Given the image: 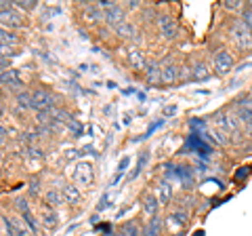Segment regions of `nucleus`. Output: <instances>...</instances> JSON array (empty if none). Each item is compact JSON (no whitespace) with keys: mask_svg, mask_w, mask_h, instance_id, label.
I'll return each mask as SVG.
<instances>
[{"mask_svg":"<svg viewBox=\"0 0 252 236\" xmlns=\"http://www.w3.org/2000/svg\"><path fill=\"white\" fill-rule=\"evenodd\" d=\"M229 38L233 46L240 53H250L252 51V32L246 28V23L242 19H233L229 23Z\"/></svg>","mask_w":252,"mask_h":236,"instance_id":"obj_1","label":"nucleus"},{"mask_svg":"<svg viewBox=\"0 0 252 236\" xmlns=\"http://www.w3.org/2000/svg\"><path fill=\"white\" fill-rule=\"evenodd\" d=\"M215 131L220 133L227 141H229V137H240L242 135V124L238 122V118H235L233 114L229 112H217L215 114Z\"/></svg>","mask_w":252,"mask_h":236,"instance_id":"obj_2","label":"nucleus"},{"mask_svg":"<svg viewBox=\"0 0 252 236\" xmlns=\"http://www.w3.org/2000/svg\"><path fill=\"white\" fill-rule=\"evenodd\" d=\"M0 26H2L4 30H21L26 28V19H23V13L17 11L13 4L9 2H0Z\"/></svg>","mask_w":252,"mask_h":236,"instance_id":"obj_3","label":"nucleus"},{"mask_svg":"<svg viewBox=\"0 0 252 236\" xmlns=\"http://www.w3.org/2000/svg\"><path fill=\"white\" fill-rule=\"evenodd\" d=\"M233 66H235V57L227 46H220V49L215 51V55H212V68H215V72L219 76H227L233 70Z\"/></svg>","mask_w":252,"mask_h":236,"instance_id":"obj_4","label":"nucleus"},{"mask_svg":"<svg viewBox=\"0 0 252 236\" xmlns=\"http://www.w3.org/2000/svg\"><path fill=\"white\" fill-rule=\"evenodd\" d=\"M94 182V169L91 162H76L72 169V184H76L78 188H89Z\"/></svg>","mask_w":252,"mask_h":236,"instance_id":"obj_5","label":"nucleus"},{"mask_svg":"<svg viewBox=\"0 0 252 236\" xmlns=\"http://www.w3.org/2000/svg\"><path fill=\"white\" fill-rule=\"evenodd\" d=\"M17 211H19V217L23 219V224H26L30 228V232L32 236H38L40 234V222H38V215L32 213V209H30V202L26 198H17Z\"/></svg>","mask_w":252,"mask_h":236,"instance_id":"obj_6","label":"nucleus"},{"mask_svg":"<svg viewBox=\"0 0 252 236\" xmlns=\"http://www.w3.org/2000/svg\"><path fill=\"white\" fill-rule=\"evenodd\" d=\"M235 118H238V122L244 127V131L252 135V101L250 99L238 101V106H235Z\"/></svg>","mask_w":252,"mask_h":236,"instance_id":"obj_7","label":"nucleus"},{"mask_svg":"<svg viewBox=\"0 0 252 236\" xmlns=\"http://www.w3.org/2000/svg\"><path fill=\"white\" fill-rule=\"evenodd\" d=\"M158 30H160L164 40H175L179 36L177 19H172L170 15H158Z\"/></svg>","mask_w":252,"mask_h":236,"instance_id":"obj_8","label":"nucleus"},{"mask_svg":"<svg viewBox=\"0 0 252 236\" xmlns=\"http://www.w3.org/2000/svg\"><path fill=\"white\" fill-rule=\"evenodd\" d=\"M38 222L42 224L44 230H55V228L59 226L57 209H51L49 204H40V207H38Z\"/></svg>","mask_w":252,"mask_h":236,"instance_id":"obj_9","label":"nucleus"},{"mask_svg":"<svg viewBox=\"0 0 252 236\" xmlns=\"http://www.w3.org/2000/svg\"><path fill=\"white\" fill-rule=\"evenodd\" d=\"M32 101H34L36 112H40V110H53L55 95L49 89H36V91H32Z\"/></svg>","mask_w":252,"mask_h":236,"instance_id":"obj_10","label":"nucleus"},{"mask_svg":"<svg viewBox=\"0 0 252 236\" xmlns=\"http://www.w3.org/2000/svg\"><path fill=\"white\" fill-rule=\"evenodd\" d=\"M126 21V9L122 4H114L112 9H107V11H103V23L105 26H109V28H118L120 23H124Z\"/></svg>","mask_w":252,"mask_h":236,"instance_id":"obj_11","label":"nucleus"},{"mask_svg":"<svg viewBox=\"0 0 252 236\" xmlns=\"http://www.w3.org/2000/svg\"><path fill=\"white\" fill-rule=\"evenodd\" d=\"M4 228H6V234L11 236H32L30 228L23 224V219L17 215H6L4 217Z\"/></svg>","mask_w":252,"mask_h":236,"instance_id":"obj_12","label":"nucleus"},{"mask_svg":"<svg viewBox=\"0 0 252 236\" xmlns=\"http://www.w3.org/2000/svg\"><path fill=\"white\" fill-rule=\"evenodd\" d=\"M126 61H128V66L132 70H137V72H145V68L149 64L145 51L143 49H137V46L128 49V53H126Z\"/></svg>","mask_w":252,"mask_h":236,"instance_id":"obj_13","label":"nucleus"},{"mask_svg":"<svg viewBox=\"0 0 252 236\" xmlns=\"http://www.w3.org/2000/svg\"><path fill=\"white\" fill-rule=\"evenodd\" d=\"M143 76H145L147 84H162V64L158 59H149Z\"/></svg>","mask_w":252,"mask_h":236,"instance_id":"obj_14","label":"nucleus"},{"mask_svg":"<svg viewBox=\"0 0 252 236\" xmlns=\"http://www.w3.org/2000/svg\"><path fill=\"white\" fill-rule=\"evenodd\" d=\"M181 80V68L177 64H162V84H175Z\"/></svg>","mask_w":252,"mask_h":236,"instance_id":"obj_15","label":"nucleus"},{"mask_svg":"<svg viewBox=\"0 0 252 236\" xmlns=\"http://www.w3.org/2000/svg\"><path fill=\"white\" fill-rule=\"evenodd\" d=\"M189 222V213L185 209H177L172 211V213L168 215V226L172 228V230H181V228H185Z\"/></svg>","mask_w":252,"mask_h":236,"instance_id":"obj_16","label":"nucleus"},{"mask_svg":"<svg viewBox=\"0 0 252 236\" xmlns=\"http://www.w3.org/2000/svg\"><path fill=\"white\" fill-rule=\"evenodd\" d=\"M44 204H49L51 209H57L59 204H65L63 192L59 190V188H46V192H44Z\"/></svg>","mask_w":252,"mask_h":236,"instance_id":"obj_17","label":"nucleus"},{"mask_svg":"<svg viewBox=\"0 0 252 236\" xmlns=\"http://www.w3.org/2000/svg\"><path fill=\"white\" fill-rule=\"evenodd\" d=\"M158 211H160V200H158L156 194H145L143 196V213L149 217H156Z\"/></svg>","mask_w":252,"mask_h":236,"instance_id":"obj_18","label":"nucleus"},{"mask_svg":"<svg viewBox=\"0 0 252 236\" xmlns=\"http://www.w3.org/2000/svg\"><path fill=\"white\" fill-rule=\"evenodd\" d=\"M63 198H65V204H78L80 202V188L76 184H65L61 188Z\"/></svg>","mask_w":252,"mask_h":236,"instance_id":"obj_19","label":"nucleus"},{"mask_svg":"<svg viewBox=\"0 0 252 236\" xmlns=\"http://www.w3.org/2000/svg\"><path fill=\"white\" fill-rule=\"evenodd\" d=\"M84 19L86 23H99V21H103V11L99 9V4H84Z\"/></svg>","mask_w":252,"mask_h":236,"instance_id":"obj_20","label":"nucleus"},{"mask_svg":"<svg viewBox=\"0 0 252 236\" xmlns=\"http://www.w3.org/2000/svg\"><path fill=\"white\" fill-rule=\"evenodd\" d=\"M0 84H6V86H23V80L17 70H4L2 74H0Z\"/></svg>","mask_w":252,"mask_h":236,"instance_id":"obj_21","label":"nucleus"},{"mask_svg":"<svg viewBox=\"0 0 252 236\" xmlns=\"http://www.w3.org/2000/svg\"><path fill=\"white\" fill-rule=\"evenodd\" d=\"M116 34L120 36V38H124V40H132V38L137 36V26L132 21L126 19L124 23H120V26L116 28Z\"/></svg>","mask_w":252,"mask_h":236,"instance_id":"obj_22","label":"nucleus"},{"mask_svg":"<svg viewBox=\"0 0 252 236\" xmlns=\"http://www.w3.org/2000/svg\"><path fill=\"white\" fill-rule=\"evenodd\" d=\"M191 78H193V80H198V82L210 78V66L204 64V61H198V64L191 68Z\"/></svg>","mask_w":252,"mask_h":236,"instance_id":"obj_23","label":"nucleus"},{"mask_svg":"<svg viewBox=\"0 0 252 236\" xmlns=\"http://www.w3.org/2000/svg\"><path fill=\"white\" fill-rule=\"evenodd\" d=\"M15 101H17V108L19 110H34V101H32V93L30 91H19L15 95Z\"/></svg>","mask_w":252,"mask_h":236,"instance_id":"obj_24","label":"nucleus"},{"mask_svg":"<svg viewBox=\"0 0 252 236\" xmlns=\"http://www.w3.org/2000/svg\"><path fill=\"white\" fill-rule=\"evenodd\" d=\"M158 200H160V207L172 200V188L168 182H160V186H158Z\"/></svg>","mask_w":252,"mask_h":236,"instance_id":"obj_25","label":"nucleus"},{"mask_svg":"<svg viewBox=\"0 0 252 236\" xmlns=\"http://www.w3.org/2000/svg\"><path fill=\"white\" fill-rule=\"evenodd\" d=\"M160 232H162V219L156 215L149 219L147 226L143 228V236H160Z\"/></svg>","mask_w":252,"mask_h":236,"instance_id":"obj_26","label":"nucleus"},{"mask_svg":"<svg viewBox=\"0 0 252 236\" xmlns=\"http://www.w3.org/2000/svg\"><path fill=\"white\" fill-rule=\"evenodd\" d=\"M2 44H9V46H17L19 44V36L11 32V30H4L2 26H0V46Z\"/></svg>","mask_w":252,"mask_h":236,"instance_id":"obj_27","label":"nucleus"},{"mask_svg":"<svg viewBox=\"0 0 252 236\" xmlns=\"http://www.w3.org/2000/svg\"><path fill=\"white\" fill-rule=\"evenodd\" d=\"M120 236H143V230H141V226L137 222H126L122 226Z\"/></svg>","mask_w":252,"mask_h":236,"instance_id":"obj_28","label":"nucleus"},{"mask_svg":"<svg viewBox=\"0 0 252 236\" xmlns=\"http://www.w3.org/2000/svg\"><path fill=\"white\" fill-rule=\"evenodd\" d=\"M13 6H15L17 11L30 13V11H36V9H38V2H36V0H15Z\"/></svg>","mask_w":252,"mask_h":236,"instance_id":"obj_29","label":"nucleus"},{"mask_svg":"<svg viewBox=\"0 0 252 236\" xmlns=\"http://www.w3.org/2000/svg\"><path fill=\"white\" fill-rule=\"evenodd\" d=\"M128 162H130V158H128V156H126V158H122L120 162H118V169H116V175H114V179H112V184H109V186H116L118 182H120V177L124 175V169H126V167H128Z\"/></svg>","mask_w":252,"mask_h":236,"instance_id":"obj_30","label":"nucleus"},{"mask_svg":"<svg viewBox=\"0 0 252 236\" xmlns=\"http://www.w3.org/2000/svg\"><path fill=\"white\" fill-rule=\"evenodd\" d=\"M223 9L225 11H231V13H242L244 11V4L240 2V0H229V2H223Z\"/></svg>","mask_w":252,"mask_h":236,"instance_id":"obj_31","label":"nucleus"},{"mask_svg":"<svg viewBox=\"0 0 252 236\" xmlns=\"http://www.w3.org/2000/svg\"><path fill=\"white\" fill-rule=\"evenodd\" d=\"M147 158H149V156H147V152H143V154L139 156V162H137V167H135V171H132L130 175H128V179H135V177L139 175V173H141V169H143V164L147 162Z\"/></svg>","mask_w":252,"mask_h":236,"instance_id":"obj_32","label":"nucleus"},{"mask_svg":"<svg viewBox=\"0 0 252 236\" xmlns=\"http://www.w3.org/2000/svg\"><path fill=\"white\" fill-rule=\"evenodd\" d=\"M242 21L246 23V28H248L250 32H252V9H250L248 4L244 6V11H242Z\"/></svg>","mask_w":252,"mask_h":236,"instance_id":"obj_33","label":"nucleus"},{"mask_svg":"<svg viewBox=\"0 0 252 236\" xmlns=\"http://www.w3.org/2000/svg\"><path fill=\"white\" fill-rule=\"evenodd\" d=\"M109 207V192H103L101 194V198L97 202V213H101V211H105Z\"/></svg>","mask_w":252,"mask_h":236,"instance_id":"obj_34","label":"nucleus"},{"mask_svg":"<svg viewBox=\"0 0 252 236\" xmlns=\"http://www.w3.org/2000/svg\"><path fill=\"white\" fill-rule=\"evenodd\" d=\"M26 158H36V160H40V158H44V152L38 150V148H28V150H26Z\"/></svg>","mask_w":252,"mask_h":236,"instance_id":"obj_35","label":"nucleus"},{"mask_svg":"<svg viewBox=\"0 0 252 236\" xmlns=\"http://www.w3.org/2000/svg\"><path fill=\"white\" fill-rule=\"evenodd\" d=\"M11 66V57H6V55L0 53V70L4 72V68H9Z\"/></svg>","mask_w":252,"mask_h":236,"instance_id":"obj_36","label":"nucleus"},{"mask_svg":"<svg viewBox=\"0 0 252 236\" xmlns=\"http://www.w3.org/2000/svg\"><path fill=\"white\" fill-rule=\"evenodd\" d=\"M139 6H141V4L137 2V0H130V2H126V6H124V9H126V11H137Z\"/></svg>","mask_w":252,"mask_h":236,"instance_id":"obj_37","label":"nucleus"},{"mask_svg":"<svg viewBox=\"0 0 252 236\" xmlns=\"http://www.w3.org/2000/svg\"><path fill=\"white\" fill-rule=\"evenodd\" d=\"M172 114H177V106H168L164 110V116H172Z\"/></svg>","mask_w":252,"mask_h":236,"instance_id":"obj_38","label":"nucleus"},{"mask_svg":"<svg viewBox=\"0 0 252 236\" xmlns=\"http://www.w3.org/2000/svg\"><path fill=\"white\" fill-rule=\"evenodd\" d=\"M6 135H9V131H6L4 127H0V137H2V139H4Z\"/></svg>","mask_w":252,"mask_h":236,"instance_id":"obj_39","label":"nucleus"},{"mask_svg":"<svg viewBox=\"0 0 252 236\" xmlns=\"http://www.w3.org/2000/svg\"><path fill=\"white\" fill-rule=\"evenodd\" d=\"M2 116H4V106L0 104V118H2Z\"/></svg>","mask_w":252,"mask_h":236,"instance_id":"obj_40","label":"nucleus"},{"mask_svg":"<svg viewBox=\"0 0 252 236\" xmlns=\"http://www.w3.org/2000/svg\"><path fill=\"white\" fill-rule=\"evenodd\" d=\"M0 160H2V154H0Z\"/></svg>","mask_w":252,"mask_h":236,"instance_id":"obj_41","label":"nucleus"},{"mask_svg":"<svg viewBox=\"0 0 252 236\" xmlns=\"http://www.w3.org/2000/svg\"><path fill=\"white\" fill-rule=\"evenodd\" d=\"M175 236H181V234H175Z\"/></svg>","mask_w":252,"mask_h":236,"instance_id":"obj_42","label":"nucleus"},{"mask_svg":"<svg viewBox=\"0 0 252 236\" xmlns=\"http://www.w3.org/2000/svg\"><path fill=\"white\" fill-rule=\"evenodd\" d=\"M6 236H11V234H6Z\"/></svg>","mask_w":252,"mask_h":236,"instance_id":"obj_43","label":"nucleus"}]
</instances>
